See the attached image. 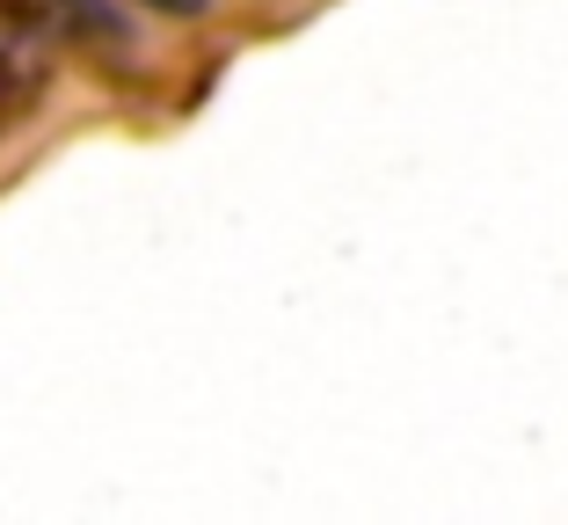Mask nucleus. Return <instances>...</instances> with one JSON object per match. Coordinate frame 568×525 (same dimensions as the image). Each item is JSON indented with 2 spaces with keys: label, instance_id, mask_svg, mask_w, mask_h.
<instances>
[{
  "label": "nucleus",
  "instance_id": "nucleus-1",
  "mask_svg": "<svg viewBox=\"0 0 568 525\" xmlns=\"http://www.w3.org/2000/svg\"><path fill=\"white\" fill-rule=\"evenodd\" d=\"M51 30L73 37V44H102V51L132 44V22H124L118 0H51Z\"/></svg>",
  "mask_w": 568,
  "mask_h": 525
},
{
  "label": "nucleus",
  "instance_id": "nucleus-2",
  "mask_svg": "<svg viewBox=\"0 0 568 525\" xmlns=\"http://www.w3.org/2000/svg\"><path fill=\"white\" fill-rule=\"evenodd\" d=\"M30 95H37V67H22L16 51H0V124L16 118Z\"/></svg>",
  "mask_w": 568,
  "mask_h": 525
},
{
  "label": "nucleus",
  "instance_id": "nucleus-3",
  "mask_svg": "<svg viewBox=\"0 0 568 525\" xmlns=\"http://www.w3.org/2000/svg\"><path fill=\"white\" fill-rule=\"evenodd\" d=\"M146 8H161V16H204L212 0H146Z\"/></svg>",
  "mask_w": 568,
  "mask_h": 525
}]
</instances>
